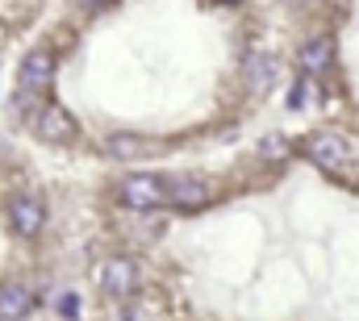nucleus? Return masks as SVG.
I'll return each mask as SVG.
<instances>
[{
  "label": "nucleus",
  "instance_id": "f03ea898",
  "mask_svg": "<svg viewBox=\"0 0 359 321\" xmlns=\"http://www.w3.org/2000/svg\"><path fill=\"white\" fill-rule=\"evenodd\" d=\"M34 134H38L42 142H50V146H67V142H76L80 125H76V117H72L63 104H42V109L34 113Z\"/></svg>",
  "mask_w": 359,
  "mask_h": 321
},
{
  "label": "nucleus",
  "instance_id": "2eb2a0df",
  "mask_svg": "<svg viewBox=\"0 0 359 321\" xmlns=\"http://www.w3.org/2000/svg\"><path fill=\"white\" fill-rule=\"evenodd\" d=\"M113 0H80V8H88V13H96V8H109Z\"/></svg>",
  "mask_w": 359,
  "mask_h": 321
},
{
  "label": "nucleus",
  "instance_id": "423d86ee",
  "mask_svg": "<svg viewBox=\"0 0 359 321\" xmlns=\"http://www.w3.org/2000/svg\"><path fill=\"white\" fill-rule=\"evenodd\" d=\"M17 80L25 92H46L55 83V55L50 50H29L17 67Z\"/></svg>",
  "mask_w": 359,
  "mask_h": 321
},
{
  "label": "nucleus",
  "instance_id": "20e7f679",
  "mask_svg": "<svg viewBox=\"0 0 359 321\" xmlns=\"http://www.w3.org/2000/svg\"><path fill=\"white\" fill-rule=\"evenodd\" d=\"M42 226H46V205H42L38 196L21 192V196L8 200V230H13L17 238H38Z\"/></svg>",
  "mask_w": 359,
  "mask_h": 321
},
{
  "label": "nucleus",
  "instance_id": "6e6552de",
  "mask_svg": "<svg viewBox=\"0 0 359 321\" xmlns=\"http://www.w3.org/2000/svg\"><path fill=\"white\" fill-rule=\"evenodd\" d=\"M29 309H34V292H29V284L8 280V284L0 288V321H21V317H29Z\"/></svg>",
  "mask_w": 359,
  "mask_h": 321
},
{
  "label": "nucleus",
  "instance_id": "dca6fc26",
  "mask_svg": "<svg viewBox=\"0 0 359 321\" xmlns=\"http://www.w3.org/2000/svg\"><path fill=\"white\" fill-rule=\"evenodd\" d=\"M4 155H8V142H4V138H0V159H4Z\"/></svg>",
  "mask_w": 359,
  "mask_h": 321
},
{
  "label": "nucleus",
  "instance_id": "39448f33",
  "mask_svg": "<svg viewBox=\"0 0 359 321\" xmlns=\"http://www.w3.org/2000/svg\"><path fill=\"white\" fill-rule=\"evenodd\" d=\"M209 196H213V188H209V179L205 175H172L168 179V200L184 209V213H192V209H201V205H209Z\"/></svg>",
  "mask_w": 359,
  "mask_h": 321
},
{
  "label": "nucleus",
  "instance_id": "0eeeda50",
  "mask_svg": "<svg viewBox=\"0 0 359 321\" xmlns=\"http://www.w3.org/2000/svg\"><path fill=\"white\" fill-rule=\"evenodd\" d=\"M305 155L318 163V167H326V171H339V167H347V159H351V146L339 134H313L305 142Z\"/></svg>",
  "mask_w": 359,
  "mask_h": 321
},
{
  "label": "nucleus",
  "instance_id": "1a4fd4ad",
  "mask_svg": "<svg viewBox=\"0 0 359 321\" xmlns=\"http://www.w3.org/2000/svg\"><path fill=\"white\" fill-rule=\"evenodd\" d=\"M280 76V67H276V55H264V50H251L247 55V63H243V80L251 92H268L271 83Z\"/></svg>",
  "mask_w": 359,
  "mask_h": 321
},
{
  "label": "nucleus",
  "instance_id": "f8f14e48",
  "mask_svg": "<svg viewBox=\"0 0 359 321\" xmlns=\"http://www.w3.org/2000/svg\"><path fill=\"white\" fill-rule=\"evenodd\" d=\"M259 155H264V159H284V155H288V138H284V134H268V138H264V142H259Z\"/></svg>",
  "mask_w": 359,
  "mask_h": 321
},
{
  "label": "nucleus",
  "instance_id": "9d476101",
  "mask_svg": "<svg viewBox=\"0 0 359 321\" xmlns=\"http://www.w3.org/2000/svg\"><path fill=\"white\" fill-rule=\"evenodd\" d=\"M301 67L309 71V76H318V71H326L330 67V59H334V42L326 38V34H318V38H309L305 46H301Z\"/></svg>",
  "mask_w": 359,
  "mask_h": 321
},
{
  "label": "nucleus",
  "instance_id": "7ed1b4c3",
  "mask_svg": "<svg viewBox=\"0 0 359 321\" xmlns=\"http://www.w3.org/2000/svg\"><path fill=\"white\" fill-rule=\"evenodd\" d=\"M138 284H142V271H138V263H134L130 254H113V259L104 263V271H100V288H104V296H113V301L134 296Z\"/></svg>",
  "mask_w": 359,
  "mask_h": 321
},
{
  "label": "nucleus",
  "instance_id": "f257e3e1",
  "mask_svg": "<svg viewBox=\"0 0 359 321\" xmlns=\"http://www.w3.org/2000/svg\"><path fill=\"white\" fill-rule=\"evenodd\" d=\"M117 196L126 209L134 213H151L168 200V179L163 175H151V171H130L121 184H117Z\"/></svg>",
  "mask_w": 359,
  "mask_h": 321
},
{
  "label": "nucleus",
  "instance_id": "f3484780",
  "mask_svg": "<svg viewBox=\"0 0 359 321\" xmlns=\"http://www.w3.org/2000/svg\"><path fill=\"white\" fill-rule=\"evenodd\" d=\"M222 4H243V0H222Z\"/></svg>",
  "mask_w": 359,
  "mask_h": 321
},
{
  "label": "nucleus",
  "instance_id": "ddd939ff",
  "mask_svg": "<svg viewBox=\"0 0 359 321\" xmlns=\"http://www.w3.org/2000/svg\"><path fill=\"white\" fill-rule=\"evenodd\" d=\"M59 313H63V317H76V313H80V301H76V296L67 292V296L59 301Z\"/></svg>",
  "mask_w": 359,
  "mask_h": 321
},
{
  "label": "nucleus",
  "instance_id": "4468645a",
  "mask_svg": "<svg viewBox=\"0 0 359 321\" xmlns=\"http://www.w3.org/2000/svg\"><path fill=\"white\" fill-rule=\"evenodd\" d=\"M288 104H292V109H301V104H305V83H297V88L288 92Z\"/></svg>",
  "mask_w": 359,
  "mask_h": 321
},
{
  "label": "nucleus",
  "instance_id": "9b49d317",
  "mask_svg": "<svg viewBox=\"0 0 359 321\" xmlns=\"http://www.w3.org/2000/svg\"><path fill=\"white\" fill-rule=\"evenodd\" d=\"M104 155L109 159H142V155H151V142L138 138V134H109L104 138Z\"/></svg>",
  "mask_w": 359,
  "mask_h": 321
}]
</instances>
